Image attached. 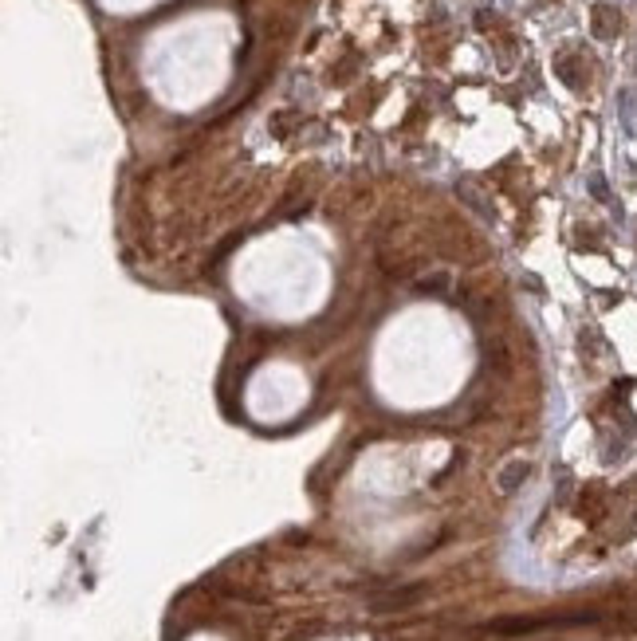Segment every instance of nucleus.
Instances as JSON below:
<instances>
[{"instance_id": "1", "label": "nucleus", "mask_w": 637, "mask_h": 641, "mask_svg": "<svg viewBox=\"0 0 637 641\" xmlns=\"http://www.w3.org/2000/svg\"><path fill=\"white\" fill-rule=\"evenodd\" d=\"M527 476H531V464H527V460H511L508 468L500 473V492H516Z\"/></svg>"}, {"instance_id": "2", "label": "nucleus", "mask_w": 637, "mask_h": 641, "mask_svg": "<svg viewBox=\"0 0 637 641\" xmlns=\"http://www.w3.org/2000/svg\"><path fill=\"white\" fill-rule=\"evenodd\" d=\"M594 32L598 36H618L621 32V16L614 9H606V4H602V9H594Z\"/></svg>"}, {"instance_id": "3", "label": "nucleus", "mask_w": 637, "mask_h": 641, "mask_svg": "<svg viewBox=\"0 0 637 641\" xmlns=\"http://www.w3.org/2000/svg\"><path fill=\"white\" fill-rule=\"evenodd\" d=\"M421 598V586H409V591H401V594H390L386 602H374V610H405V606H413V602Z\"/></svg>"}]
</instances>
